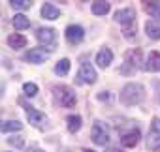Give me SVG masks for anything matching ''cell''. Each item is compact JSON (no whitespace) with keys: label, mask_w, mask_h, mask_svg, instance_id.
<instances>
[{"label":"cell","mask_w":160,"mask_h":152,"mask_svg":"<svg viewBox=\"0 0 160 152\" xmlns=\"http://www.w3.org/2000/svg\"><path fill=\"white\" fill-rule=\"evenodd\" d=\"M143 96H145V90H143V87L138 85V83H128V85H124L122 90H121V102H122L126 107L139 103V102L143 100Z\"/></svg>","instance_id":"1"},{"label":"cell","mask_w":160,"mask_h":152,"mask_svg":"<svg viewBox=\"0 0 160 152\" xmlns=\"http://www.w3.org/2000/svg\"><path fill=\"white\" fill-rule=\"evenodd\" d=\"M147 146L152 152L160 150V118H154L151 122V130H149V137H147Z\"/></svg>","instance_id":"2"},{"label":"cell","mask_w":160,"mask_h":152,"mask_svg":"<svg viewBox=\"0 0 160 152\" xmlns=\"http://www.w3.org/2000/svg\"><path fill=\"white\" fill-rule=\"evenodd\" d=\"M91 137H92V141H94L96 145H100V146L108 145V143H109V131H108L106 124L100 122V120L94 122V126H92V130H91Z\"/></svg>","instance_id":"3"},{"label":"cell","mask_w":160,"mask_h":152,"mask_svg":"<svg viewBox=\"0 0 160 152\" xmlns=\"http://www.w3.org/2000/svg\"><path fill=\"white\" fill-rule=\"evenodd\" d=\"M57 98L64 107H73L75 105V92L68 87H57Z\"/></svg>","instance_id":"4"},{"label":"cell","mask_w":160,"mask_h":152,"mask_svg":"<svg viewBox=\"0 0 160 152\" xmlns=\"http://www.w3.org/2000/svg\"><path fill=\"white\" fill-rule=\"evenodd\" d=\"M36 38H38V41H40L42 45H45V47H49V49H53L55 43H57L55 32H53L51 28H40V30L36 32Z\"/></svg>","instance_id":"5"},{"label":"cell","mask_w":160,"mask_h":152,"mask_svg":"<svg viewBox=\"0 0 160 152\" xmlns=\"http://www.w3.org/2000/svg\"><path fill=\"white\" fill-rule=\"evenodd\" d=\"M96 71H94V68L89 64V62H85V64H81V68H79V81L81 83H94L96 81Z\"/></svg>","instance_id":"6"},{"label":"cell","mask_w":160,"mask_h":152,"mask_svg":"<svg viewBox=\"0 0 160 152\" xmlns=\"http://www.w3.org/2000/svg\"><path fill=\"white\" fill-rule=\"evenodd\" d=\"M25 58H27L28 62H32V64H42V62H45V60L49 58V53H47L45 49H42V47H34V49H30V51L25 55Z\"/></svg>","instance_id":"7"},{"label":"cell","mask_w":160,"mask_h":152,"mask_svg":"<svg viewBox=\"0 0 160 152\" xmlns=\"http://www.w3.org/2000/svg\"><path fill=\"white\" fill-rule=\"evenodd\" d=\"M64 34H66L68 43H79V41L83 40V36H85V30L79 26V25H70Z\"/></svg>","instance_id":"8"},{"label":"cell","mask_w":160,"mask_h":152,"mask_svg":"<svg viewBox=\"0 0 160 152\" xmlns=\"http://www.w3.org/2000/svg\"><path fill=\"white\" fill-rule=\"evenodd\" d=\"M19 102H21V103L25 105V109H27V116H28L30 124H32V126H38V128H40V126H42V122L45 120V115H43V113H40V111H36V109H32V107H30V105H27V103H25L23 100H19Z\"/></svg>","instance_id":"9"},{"label":"cell","mask_w":160,"mask_h":152,"mask_svg":"<svg viewBox=\"0 0 160 152\" xmlns=\"http://www.w3.org/2000/svg\"><path fill=\"white\" fill-rule=\"evenodd\" d=\"M139 137H141L139 130H130V131H126V133L121 137V145L132 148V146H136V145L139 143Z\"/></svg>","instance_id":"10"},{"label":"cell","mask_w":160,"mask_h":152,"mask_svg":"<svg viewBox=\"0 0 160 152\" xmlns=\"http://www.w3.org/2000/svg\"><path fill=\"white\" fill-rule=\"evenodd\" d=\"M134 19H136V12H134L132 8L119 10V12L115 13V21L121 23V25H130V23H134Z\"/></svg>","instance_id":"11"},{"label":"cell","mask_w":160,"mask_h":152,"mask_svg":"<svg viewBox=\"0 0 160 152\" xmlns=\"http://www.w3.org/2000/svg\"><path fill=\"white\" fill-rule=\"evenodd\" d=\"M111 62H113V53H111V49H108V47L100 49V53L96 55V64H98L100 68H108Z\"/></svg>","instance_id":"12"},{"label":"cell","mask_w":160,"mask_h":152,"mask_svg":"<svg viewBox=\"0 0 160 152\" xmlns=\"http://www.w3.org/2000/svg\"><path fill=\"white\" fill-rule=\"evenodd\" d=\"M145 69H149V71H160V53H156V51L149 53Z\"/></svg>","instance_id":"13"},{"label":"cell","mask_w":160,"mask_h":152,"mask_svg":"<svg viewBox=\"0 0 160 152\" xmlns=\"http://www.w3.org/2000/svg\"><path fill=\"white\" fill-rule=\"evenodd\" d=\"M8 45L12 47V49H23L25 45H27V38L25 36H21V34H12V36H8Z\"/></svg>","instance_id":"14"},{"label":"cell","mask_w":160,"mask_h":152,"mask_svg":"<svg viewBox=\"0 0 160 152\" xmlns=\"http://www.w3.org/2000/svg\"><path fill=\"white\" fill-rule=\"evenodd\" d=\"M42 15H43L45 19H49V21H55L57 17H60V12H58L53 4H43V8H42Z\"/></svg>","instance_id":"15"},{"label":"cell","mask_w":160,"mask_h":152,"mask_svg":"<svg viewBox=\"0 0 160 152\" xmlns=\"http://www.w3.org/2000/svg\"><path fill=\"white\" fill-rule=\"evenodd\" d=\"M145 30H147V36L151 40H160V25L154 23V21H149L145 25Z\"/></svg>","instance_id":"16"},{"label":"cell","mask_w":160,"mask_h":152,"mask_svg":"<svg viewBox=\"0 0 160 152\" xmlns=\"http://www.w3.org/2000/svg\"><path fill=\"white\" fill-rule=\"evenodd\" d=\"M108 12H109V4L106 0H96V2H92V13L94 15H106Z\"/></svg>","instance_id":"17"},{"label":"cell","mask_w":160,"mask_h":152,"mask_svg":"<svg viewBox=\"0 0 160 152\" xmlns=\"http://www.w3.org/2000/svg\"><path fill=\"white\" fill-rule=\"evenodd\" d=\"M79 130H81V116H79V115L68 116V131H70V133H75V131H79Z\"/></svg>","instance_id":"18"},{"label":"cell","mask_w":160,"mask_h":152,"mask_svg":"<svg viewBox=\"0 0 160 152\" xmlns=\"http://www.w3.org/2000/svg\"><path fill=\"white\" fill-rule=\"evenodd\" d=\"M13 26H15L17 30H27V28L30 26V21H28V17H27V15L19 13V15H15V17H13Z\"/></svg>","instance_id":"19"},{"label":"cell","mask_w":160,"mask_h":152,"mask_svg":"<svg viewBox=\"0 0 160 152\" xmlns=\"http://www.w3.org/2000/svg\"><path fill=\"white\" fill-rule=\"evenodd\" d=\"M126 62L132 64V66H139V62H141V51L139 49H130L126 53Z\"/></svg>","instance_id":"20"},{"label":"cell","mask_w":160,"mask_h":152,"mask_svg":"<svg viewBox=\"0 0 160 152\" xmlns=\"http://www.w3.org/2000/svg\"><path fill=\"white\" fill-rule=\"evenodd\" d=\"M21 128H23V124L17 122V120H6V122L2 124V131H4V133H8V131H19Z\"/></svg>","instance_id":"21"},{"label":"cell","mask_w":160,"mask_h":152,"mask_svg":"<svg viewBox=\"0 0 160 152\" xmlns=\"http://www.w3.org/2000/svg\"><path fill=\"white\" fill-rule=\"evenodd\" d=\"M70 71V60L68 58H62L57 66H55V73L57 75H66Z\"/></svg>","instance_id":"22"},{"label":"cell","mask_w":160,"mask_h":152,"mask_svg":"<svg viewBox=\"0 0 160 152\" xmlns=\"http://www.w3.org/2000/svg\"><path fill=\"white\" fill-rule=\"evenodd\" d=\"M23 92H25V96H36L38 94V85L36 83H25L23 85Z\"/></svg>","instance_id":"23"},{"label":"cell","mask_w":160,"mask_h":152,"mask_svg":"<svg viewBox=\"0 0 160 152\" xmlns=\"http://www.w3.org/2000/svg\"><path fill=\"white\" fill-rule=\"evenodd\" d=\"M13 8H19V10H25V8H30V0H10Z\"/></svg>","instance_id":"24"},{"label":"cell","mask_w":160,"mask_h":152,"mask_svg":"<svg viewBox=\"0 0 160 152\" xmlns=\"http://www.w3.org/2000/svg\"><path fill=\"white\" fill-rule=\"evenodd\" d=\"M8 143L10 145H15V146H23V139L21 137H15V139L12 137V139H8Z\"/></svg>","instance_id":"25"},{"label":"cell","mask_w":160,"mask_h":152,"mask_svg":"<svg viewBox=\"0 0 160 152\" xmlns=\"http://www.w3.org/2000/svg\"><path fill=\"white\" fill-rule=\"evenodd\" d=\"M151 13H152L154 17H160V6H158V2H156L154 6H151Z\"/></svg>","instance_id":"26"},{"label":"cell","mask_w":160,"mask_h":152,"mask_svg":"<svg viewBox=\"0 0 160 152\" xmlns=\"http://www.w3.org/2000/svg\"><path fill=\"white\" fill-rule=\"evenodd\" d=\"M141 2H143V4H151V6H154L158 0H141Z\"/></svg>","instance_id":"27"},{"label":"cell","mask_w":160,"mask_h":152,"mask_svg":"<svg viewBox=\"0 0 160 152\" xmlns=\"http://www.w3.org/2000/svg\"><path fill=\"white\" fill-rule=\"evenodd\" d=\"M108 152H121V150H117V148H111V150H108Z\"/></svg>","instance_id":"28"},{"label":"cell","mask_w":160,"mask_h":152,"mask_svg":"<svg viewBox=\"0 0 160 152\" xmlns=\"http://www.w3.org/2000/svg\"><path fill=\"white\" fill-rule=\"evenodd\" d=\"M83 152H96V150H91V148H85Z\"/></svg>","instance_id":"29"},{"label":"cell","mask_w":160,"mask_h":152,"mask_svg":"<svg viewBox=\"0 0 160 152\" xmlns=\"http://www.w3.org/2000/svg\"><path fill=\"white\" fill-rule=\"evenodd\" d=\"M34 152H43V150H34Z\"/></svg>","instance_id":"30"}]
</instances>
